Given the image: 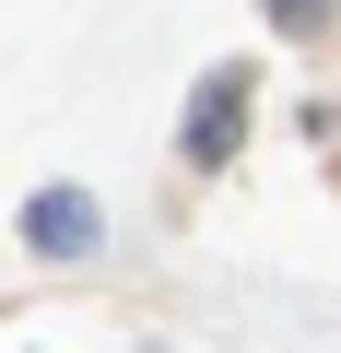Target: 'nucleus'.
<instances>
[{
    "mask_svg": "<svg viewBox=\"0 0 341 353\" xmlns=\"http://www.w3.org/2000/svg\"><path fill=\"white\" fill-rule=\"evenodd\" d=\"M259 12H271V24H282V36H318V24H329V12H341V0H259Z\"/></svg>",
    "mask_w": 341,
    "mask_h": 353,
    "instance_id": "7ed1b4c3",
    "label": "nucleus"
},
{
    "mask_svg": "<svg viewBox=\"0 0 341 353\" xmlns=\"http://www.w3.org/2000/svg\"><path fill=\"white\" fill-rule=\"evenodd\" d=\"M24 236H36L48 259H94L106 212H94V189H36V201H24Z\"/></svg>",
    "mask_w": 341,
    "mask_h": 353,
    "instance_id": "f03ea898",
    "label": "nucleus"
},
{
    "mask_svg": "<svg viewBox=\"0 0 341 353\" xmlns=\"http://www.w3.org/2000/svg\"><path fill=\"white\" fill-rule=\"evenodd\" d=\"M177 141H189V165H224V153L247 141V71H236V59H224V71H200V94H189V130H177Z\"/></svg>",
    "mask_w": 341,
    "mask_h": 353,
    "instance_id": "f257e3e1",
    "label": "nucleus"
}]
</instances>
